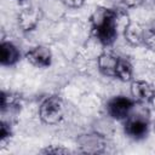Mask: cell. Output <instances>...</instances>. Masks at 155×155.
<instances>
[{"mask_svg": "<svg viewBox=\"0 0 155 155\" xmlns=\"http://www.w3.org/2000/svg\"><path fill=\"white\" fill-rule=\"evenodd\" d=\"M67 108L59 96L45 97L38 107V117L46 126H57L65 119Z\"/></svg>", "mask_w": 155, "mask_h": 155, "instance_id": "cell-1", "label": "cell"}, {"mask_svg": "<svg viewBox=\"0 0 155 155\" xmlns=\"http://www.w3.org/2000/svg\"><path fill=\"white\" fill-rule=\"evenodd\" d=\"M107 138L102 137L101 134L96 133L94 131L84 132L78 136L76 138V145L81 153L85 154H99L104 153L108 145Z\"/></svg>", "mask_w": 155, "mask_h": 155, "instance_id": "cell-2", "label": "cell"}, {"mask_svg": "<svg viewBox=\"0 0 155 155\" xmlns=\"http://www.w3.org/2000/svg\"><path fill=\"white\" fill-rule=\"evenodd\" d=\"M41 18H44L42 11L39 5H28L21 8L17 13V27L23 33H30L39 25Z\"/></svg>", "mask_w": 155, "mask_h": 155, "instance_id": "cell-3", "label": "cell"}, {"mask_svg": "<svg viewBox=\"0 0 155 155\" xmlns=\"http://www.w3.org/2000/svg\"><path fill=\"white\" fill-rule=\"evenodd\" d=\"M134 101L127 96H114L105 104V113L116 121H125L130 115Z\"/></svg>", "mask_w": 155, "mask_h": 155, "instance_id": "cell-4", "label": "cell"}, {"mask_svg": "<svg viewBox=\"0 0 155 155\" xmlns=\"http://www.w3.org/2000/svg\"><path fill=\"white\" fill-rule=\"evenodd\" d=\"M25 59L31 67L39 68V69H45L52 64L53 53L48 46L36 45V46L30 47L25 52Z\"/></svg>", "mask_w": 155, "mask_h": 155, "instance_id": "cell-5", "label": "cell"}, {"mask_svg": "<svg viewBox=\"0 0 155 155\" xmlns=\"http://www.w3.org/2000/svg\"><path fill=\"white\" fill-rule=\"evenodd\" d=\"M147 28L144 27V24L139 21L132 19L130 22V24L126 27L125 31L122 33V38L125 40V42L131 46V47H138L144 45V39H145V34H147Z\"/></svg>", "mask_w": 155, "mask_h": 155, "instance_id": "cell-6", "label": "cell"}, {"mask_svg": "<svg viewBox=\"0 0 155 155\" xmlns=\"http://www.w3.org/2000/svg\"><path fill=\"white\" fill-rule=\"evenodd\" d=\"M130 97L134 102H140V103H148L150 97L155 93L154 86L143 79H133L130 82L128 87Z\"/></svg>", "mask_w": 155, "mask_h": 155, "instance_id": "cell-7", "label": "cell"}, {"mask_svg": "<svg viewBox=\"0 0 155 155\" xmlns=\"http://www.w3.org/2000/svg\"><path fill=\"white\" fill-rule=\"evenodd\" d=\"M119 59H120V57L116 53H114L113 51L104 50L96 58L97 70L107 78H115V71H116Z\"/></svg>", "mask_w": 155, "mask_h": 155, "instance_id": "cell-8", "label": "cell"}, {"mask_svg": "<svg viewBox=\"0 0 155 155\" xmlns=\"http://www.w3.org/2000/svg\"><path fill=\"white\" fill-rule=\"evenodd\" d=\"M39 6L42 11L44 17L52 22L62 19L68 10L63 0H42V2Z\"/></svg>", "mask_w": 155, "mask_h": 155, "instance_id": "cell-9", "label": "cell"}, {"mask_svg": "<svg viewBox=\"0 0 155 155\" xmlns=\"http://www.w3.org/2000/svg\"><path fill=\"white\" fill-rule=\"evenodd\" d=\"M115 119H113L110 115H108L107 113L104 115L97 116L92 124H91V130L94 131L96 133L101 134L102 137L110 139L111 137L115 136L116 132V127H115Z\"/></svg>", "mask_w": 155, "mask_h": 155, "instance_id": "cell-10", "label": "cell"}, {"mask_svg": "<svg viewBox=\"0 0 155 155\" xmlns=\"http://www.w3.org/2000/svg\"><path fill=\"white\" fill-rule=\"evenodd\" d=\"M21 58L19 47L11 40H2L0 45V61L4 67L15 65Z\"/></svg>", "mask_w": 155, "mask_h": 155, "instance_id": "cell-11", "label": "cell"}, {"mask_svg": "<svg viewBox=\"0 0 155 155\" xmlns=\"http://www.w3.org/2000/svg\"><path fill=\"white\" fill-rule=\"evenodd\" d=\"M115 79L121 82H131L134 79V67L127 58L119 59L116 71H115Z\"/></svg>", "mask_w": 155, "mask_h": 155, "instance_id": "cell-12", "label": "cell"}, {"mask_svg": "<svg viewBox=\"0 0 155 155\" xmlns=\"http://www.w3.org/2000/svg\"><path fill=\"white\" fill-rule=\"evenodd\" d=\"M113 5V8L120 10H136L144 4L145 0H109Z\"/></svg>", "mask_w": 155, "mask_h": 155, "instance_id": "cell-13", "label": "cell"}, {"mask_svg": "<svg viewBox=\"0 0 155 155\" xmlns=\"http://www.w3.org/2000/svg\"><path fill=\"white\" fill-rule=\"evenodd\" d=\"M144 46L155 53V30L148 28L147 34H145V39H144Z\"/></svg>", "mask_w": 155, "mask_h": 155, "instance_id": "cell-14", "label": "cell"}, {"mask_svg": "<svg viewBox=\"0 0 155 155\" xmlns=\"http://www.w3.org/2000/svg\"><path fill=\"white\" fill-rule=\"evenodd\" d=\"M42 153L44 154H67V153H69V149L64 148L63 145H56V144H53V145H50L46 149H44Z\"/></svg>", "mask_w": 155, "mask_h": 155, "instance_id": "cell-15", "label": "cell"}, {"mask_svg": "<svg viewBox=\"0 0 155 155\" xmlns=\"http://www.w3.org/2000/svg\"><path fill=\"white\" fill-rule=\"evenodd\" d=\"M65 6L68 8H73V10H78V8H81L84 5H85V1L86 0H63Z\"/></svg>", "mask_w": 155, "mask_h": 155, "instance_id": "cell-16", "label": "cell"}, {"mask_svg": "<svg viewBox=\"0 0 155 155\" xmlns=\"http://www.w3.org/2000/svg\"><path fill=\"white\" fill-rule=\"evenodd\" d=\"M148 105H149V108H150V110H153V111H155V93L150 97V99L148 101Z\"/></svg>", "mask_w": 155, "mask_h": 155, "instance_id": "cell-17", "label": "cell"}, {"mask_svg": "<svg viewBox=\"0 0 155 155\" xmlns=\"http://www.w3.org/2000/svg\"><path fill=\"white\" fill-rule=\"evenodd\" d=\"M150 29H153V30H155V18L153 19V22H151V25H150Z\"/></svg>", "mask_w": 155, "mask_h": 155, "instance_id": "cell-18", "label": "cell"}, {"mask_svg": "<svg viewBox=\"0 0 155 155\" xmlns=\"http://www.w3.org/2000/svg\"><path fill=\"white\" fill-rule=\"evenodd\" d=\"M154 130H155V121H154Z\"/></svg>", "mask_w": 155, "mask_h": 155, "instance_id": "cell-19", "label": "cell"}, {"mask_svg": "<svg viewBox=\"0 0 155 155\" xmlns=\"http://www.w3.org/2000/svg\"><path fill=\"white\" fill-rule=\"evenodd\" d=\"M19 1H23V0H19Z\"/></svg>", "mask_w": 155, "mask_h": 155, "instance_id": "cell-20", "label": "cell"}]
</instances>
